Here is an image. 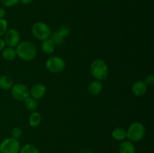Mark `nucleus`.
<instances>
[{"label": "nucleus", "mask_w": 154, "mask_h": 153, "mask_svg": "<svg viewBox=\"0 0 154 153\" xmlns=\"http://www.w3.org/2000/svg\"><path fill=\"white\" fill-rule=\"evenodd\" d=\"M13 80L8 75H2L0 76V88L5 91L11 89L13 86Z\"/></svg>", "instance_id": "14"}, {"label": "nucleus", "mask_w": 154, "mask_h": 153, "mask_svg": "<svg viewBox=\"0 0 154 153\" xmlns=\"http://www.w3.org/2000/svg\"><path fill=\"white\" fill-rule=\"evenodd\" d=\"M29 122L30 126L32 128H36L39 126V124L42 122L41 114L39 112H35V111L32 112L31 115L29 116Z\"/></svg>", "instance_id": "17"}, {"label": "nucleus", "mask_w": 154, "mask_h": 153, "mask_svg": "<svg viewBox=\"0 0 154 153\" xmlns=\"http://www.w3.org/2000/svg\"><path fill=\"white\" fill-rule=\"evenodd\" d=\"M17 56L24 61H32L37 55L36 46L31 41L25 40L19 43L16 46Z\"/></svg>", "instance_id": "1"}, {"label": "nucleus", "mask_w": 154, "mask_h": 153, "mask_svg": "<svg viewBox=\"0 0 154 153\" xmlns=\"http://www.w3.org/2000/svg\"><path fill=\"white\" fill-rule=\"evenodd\" d=\"M91 74L96 80H105L108 75V67L102 58H96L90 66Z\"/></svg>", "instance_id": "2"}, {"label": "nucleus", "mask_w": 154, "mask_h": 153, "mask_svg": "<svg viewBox=\"0 0 154 153\" xmlns=\"http://www.w3.org/2000/svg\"><path fill=\"white\" fill-rule=\"evenodd\" d=\"M2 4L8 8L14 7L19 3V0H0Z\"/></svg>", "instance_id": "24"}, {"label": "nucleus", "mask_w": 154, "mask_h": 153, "mask_svg": "<svg viewBox=\"0 0 154 153\" xmlns=\"http://www.w3.org/2000/svg\"><path fill=\"white\" fill-rule=\"evenodd\" d=\"M33 1H34V0H19V2H20L21 4L26 5V4H31Z\"/></svg>", "instance_id": "27"}, {"label": "nucleus", "mask_w": 154, "mask_h": 153, "mask_svg": "<svg viewBox=\"0 0 154 153\" xmlns=\"http://www.w3.org/2000/svg\"><path fill=\"white\" fill-rule=\"evenodd\" d=\"M55 44L53 43L52 40L48 38L42 41L41 48H42V50L44 53L51 54L54 52V50H55Z\"/></svg>", "instance_id": "16"}, {"label": "nucleus", "mask_w": 154, "mask_h": 153, "mask_svg": "<svg viewBox=\"0 0 154 153\" xmlns=\"http://www.w3.org/2000/svg\"><path fill=\"white\" fill-rule=\"evenodd\" d=\"M5 10L2 8H0V19H4L5 16Z\"/></svg>", "instance_id": "28"}, {"label": "nucleus", "mask_w": 154, "mask_h": 153, "mask_svg": "<svg viewBox=\"0 0 154 153\" xmlns=\"http://www.w3.org/2000/svg\"><path fill=\"white\" fill-rule=\"evenodd\" d=\"M22 134H23V131H22V129H21L20 128L15 127L11 130V137L18 140L21 136H22Z\"/></svg>", "instance_id": "23"}, {"label": "nucleus", "mask_w": 154, "mask_h": 153, "mask_svg": "<svg viewBox=\"0 0 154 153\" xmlns=\"http://www.w3.org/2000/svg\"><path fill=\"white\" fill-rule=\"evenodd\" d=\"M50 39L53 41V43L55 44V46L57 45H61L63 44V42H64V38L57 32H54L51 33V35L50 37Z\"/></svg>", "instance_id": "19"}, {"label": "nucleus", "mask_w": 154, "mask_h": 153, "mask_svg": "<svg viewBox=\"0 0 154 153\" xmlns=\"http://www.w3.org/2000/svg\"><path fill=\"white\" fill-rule=\"evenodd\" d=\"M70 32H71V29H70V27H69V26L63 25L60 26L58 32L60 33V34L65 38H66L67 36H69V34H70Z\"/></svg>", "instance_id": "22"}, {"label": "nucleus", "mask_w": 154, "mask_h": 153, "mask_svg": "<svg viewBox=\"0 0 154 153\" xmlns=\"http://www.w3.org/2000/svg\"><path fill=\"white\" fill-rule=\"evenodd\" d=\"M147 86L143 80H138L132 86V92L136 97H141L147 92Z\"/></svg>", "instance_id": "10"}, {"label": "nucleus", "mask_w": 154, "mask_h": 153, "mask_svg": "<svg viewBox=\"0 0 154 153\" xmlns=\"http://www.w3.org/2000/svg\"><path fill=\"white\" fill-rule=\"evenodd\" d=\"M20 144L18 140L9 137L0 143V153H19Z\"/></svg>", "instance_id": "6"}, {"label": "nucleus", "mask_w": 154, "mask_h": 153, "mask_svg": "<svg viewBox=\"0 0 154 153\" xmlns=\"http://www.w3.org/2000/svg\"><path fill=\"white\" fill-rule=\"evenodd\" d=\"M2 55L3 58L7 61H13L17 56L16 49L14 47H5V49L2 51Z\"/></svg>", "instance_id": "15"}, {"label": "nucleus", "mask_w": 154, "mask_h": 153, "mask_svg": "<svg viewBox=\"0 0 154 153\" xmlns=\"http://www.w3.org/2000/svg\"><path fill=\"white\" fill-rule=\"evenodd\" d=\"M11 90L12 96L19 101H24L30 96L29 89L23 83H16L15 85H13Z\"/></svg>", "instance_id": "7"}, {"label": "nucleus", "mask_w": 154, "mask_h": 153, "mask_svg": "<svg viewBox=\"0 0 154 153\" xmlns=\"http://www.w3.org/2000/svg\"><path fill=\"white\" fill-rule=\"evenodd\" d=\"M78 153H93V152H92V151H90V150L84 148V149L81 150V151H80Z\"/></svg>", "instance_id": "29"}, {"label": "nucleus", "mask_w": 154, "mask_h": 153, "mask_svg": "<svg viewBox=\"0 0 154 153\" xmlns=\"http://www.w3.org/2000/svg\"><path fill=\"white\" fill-rule=\"evenodd\" d=\"M46 68L51 73L58 74L65 70L66 62L61 57L54 56L48 58L46 61Z\"/></svg>", "instance_id": "5"}, {"label": "nucleus", "mask_w": 154, "mask_h": 153, "mask_svg": "<svg viewBox=\"0 0 154 153\" xmlns=\"http://www.w3.org/2000/svg\"><path fill=\"white\" fill-rule=\"evenodd\" d=\"M145 127L139 122H135L130 124L126 130V138L132 142L141 141L145 135Z\"/></svg>", "instance_id": "3"}, {"label": "nucleus", "mask_w": 154, "mask_h": 153, "mask_svg": "<svg viewBox=\"0 0 154 153\" xmlns=\"http://www.w3.org/2000/svg\"><path fill=\"white\" fill-rule=\"evenodd\" d=\"M19 153H40V152L34 145L26 144L20 148Z\"/></svg>", "instance_id": "20"}, {"label": "nucleus", "mask_w": 154, "mask_h": 153, "mask_svg": "<svg viewBox=\"0 0 154 153\" xmlns=\"http://www.w3.org/2000/svg\"><path fill=\"white\" fill-rule=\"evenodd\" d=\"M4 40L5 44L10 47H15L20 41V34L17 30L11 28L8 30L4 35Z\"/></svg>", "instance_id": "8"}, {"label": "nucleus", "mask_w": 154, "mask_h": 153, "mask_svg": "<svg viewBox=\"0 0 154 153\" xmlns=\"http://www.w3.org/2000/svg\"><path fill=\"white\" fill-rule=\"evenodd\" d=\"M24 106H25L26 109L28 110L29 111L34 112L38 107V101L37 100L29 96L24 100Z\"/></svg>", "instance_id": "18"}, {"label": "nucleus", "mask_w": 154, "mask_h": 153, "mask_svg": "<svg viewBox=\"0 0 154 153\" xmlns=\"http://www.w3.org/2000/svg\"><path fill=\"white\" fill-rule=\"evenodd\" d=\"M102 89H103V85H102V82L99 80H94L93 82H90L88 86V92L90 93L91 95H98L102 92Z\"/></svg>", "instance_id": "11"}, {"label": "nucleus", "mask_w": 154, "mask_h": 153, "mask_svg": "<svg viewBox=\"0 0 154 153\" xmlns=\"http://www.w3.org/2000/svg\"><path fill=\"white\" fill-rule=\"evenodd\" d=\"M135 147L133 142L129 140H123L119 146V153H135Z\"/></svg>", "instance_id": "12"}, {"label": "nucleus", "mask_w": 154, "mask_h": 153, "mask_svg": "<svg viewBox=\"0 0 154 153\" xmlns=\"http://www.w3.org/2000/svg\"><path fill=\"white\" fill-rule=\"evenodd\" d=\"M8 23L5 19H0V37L4 36L6 32L8 31Z\"/></svg>", "instance_id": "21"}, {"label": "nucleus", "mask_w": 154, "mask_h": 153, "mask_svg": "<svg viewBox=\"0 0 154 153\" xmlns=\"http://www.w3.org/2000/svg\"><path fill=\"white\" fill-rule=\"evenodd\" d=\"M144 81L147 86H152L154 84V75L152 74H148L146 76L145 80Z\"/></svg>", "instance_id": "25"}, {"label": "nucleus", "mask_w": 154, "mask_h": 153, "mask_svg": "<svg viewBox=\"0 0 154 153\" xmlns=\"http://www.w3.org/2000/svg\"><path fill=\"white\" fill-rule=\"evenodd\" d=\"M47 88L44 84L38 82L33 85L29 90L30 97L33 98L35 100L42 98L46 94Z\"/></svg>", "instance_id": "9"}, {"label": "nucleus", "mask_w": 154, "mask_h": 153, "mask_svg": "<svg viewBox=\"0 0 154 153\" xmlns=\"http://www.w3.org/2000/svg\"><path fill=\"white\" fill-rule=\"evenodd\" d=\"M31 32L33 37L42 41L50 38L52 33L49 26L44 22H35L32 26Z\"/></svg>", "instance_id": "4"}, {"label": "nucleus", "mask_w": 154, "mask_h": 153, "mask_svg": "<svg viewBox=\"0 0 154 153\" xmlns=\"http://www.w3.org/2000/svg\"><path fill=\"white\" fill-rule=\"evenodd\" d=\"M5 46H6V44H5V42L4 39L2 38H0V52H1V51H2L3 50L5 49Z\"/></svg>", "instance_id": "26"}, {"label": "nucleus", "mask_w": 154, "mask_h": 153, "mask_svg": "<svg viewBox=\"0 0 154 153\" xmlns=\"http://www.w3.org/2000/svg\"><path fill=\"white\" fill-rule=\"evenodd\" d=\"M111 136L115 140L123 141L126 138V130L123 128H116L111 132Z\"/></svg>", "instance_id": "13"}]
</instances>
